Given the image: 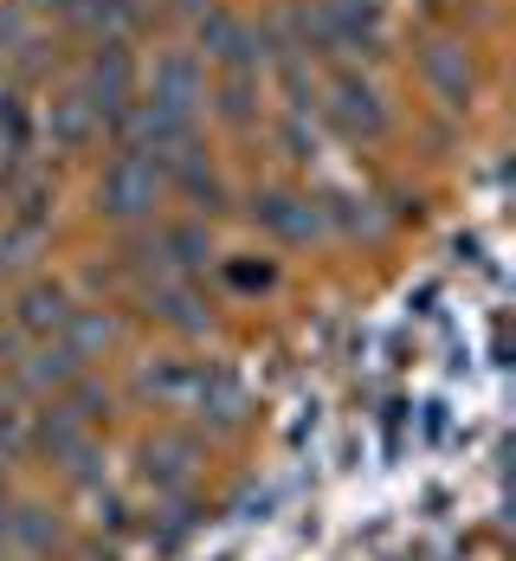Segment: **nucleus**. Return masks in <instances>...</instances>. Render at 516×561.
<instances>
[{
	"label": "nucleus",
	"mask_w": 516,
	"mask_h": 561,
	"mask_svg": "<svg viewBox=\"0 0 516 561\" xmlns=\"http://www.w3.org/2000/svg\"><path fill=\"white\" fill-rule=\"evenodd\" d=\"M0 510H7V497H0Z\"/></svg>",
	"instance_id": "1a4fd4ad"
},
{
	"label": "nucleus",
	"mask_w": 516,
	"mask_h": 561,
	"mask_svg": "<svg viewBox=\"0 0 516 561\" xmlns=\"http://www.w3.org/2000/svg\"><path fill=\"white\" fill-rule=\"evenodd\" d=\"M156 194H162V162L156 156H116L111 169H104V214H116V220H136V214H149L156 207Z\"/></svg>",
	"instance_id": "f257e3e1"
},
{
	"label": "nucleus",
	"mask_w": 516,
	"mask_h": 561,
	"mask_svg": "<svg viewBox=\"0 0 516 561\" xmlns=\"http://www.w3.org/2000/svg\"><path fill=\"white\" fill-rule=\"evenodd\" d=\"M123 98H129V58L116 53V46H104L98 65H91V111L116 116L123 111Z\"/></svg>",
	"instance_id": "7ed1b4c3"
},
{
	"label": "nucleus",
	"mask_w": 516,
	"mask_h": 561,
	"mask_svg": "<svg viewBox=\"0 0 516 561\" xmlns=\"http://www.w3.org/2000/svg\"><path fill=\"white\" fill-rule=\"evenodd\" d=\"M336 116H343L348 129H362V136H381V129H388L381 98H375L368 84H355V78H343V84H336Z\"/></svg>",
	"instance_id": "39448f33"
},
{
	"label": "nucleus",
	"mask_w": 516,
	"mask_h": 561,
	"mask_svg": "<svg viewBox=\"0 0 516 561\" xmlns=\"http://www.w3.org/2000/svg\"><path fill=\"white\" fill-rule=\"evenodd\" d=\"M426 71L439 78L446 98H465V91H471V65H465L459 46H433V53H426Z\"/></svg>",
	"instance_id": "423d86ee"
},
{
	"label": "nucleus",
	"mask_w": 516,
	"mask_h": 561,
	"mask_svg": "<svg viewBox=\"0 0 516 561\" xmlns=\"http://www.w3.org/2000/svg\"><path fill=\"white\" fill-rule=\"evenodd\" d=\"M156 104L174 116H194V104H200V65H194V53H169L156 65Z\"/></svg>",
	"instance_id": "f03ea898"
},
{
	"label": "nucleus",
	"mask_w": 516,
	"mask_h": 561,
	"mask_svg": "<svg viewBox=\"0 0 516 561\" xmlns=\"http://www.w3.org/2000/svg\"><path fill=\"white\" fill-rule=\"evenodd\" d=\"M259 220L272 226L278 239H310V232L323 226V214H317L310 201H290V194H265V201H259Z\"/></svg>",
	"instance_id": "20e7f679"
},
{
	"label": "nucleus",
	"mask_w": 516,
	"mask_h": 561,
	"mask_svg": "<svg viewBox=\"0 0 516 561\" xmlns=\"http://www.w3.org/2000/svg\"><path fill=\"white\" fill-rule=\"evenodd\" d=\"M207 46L227 58V65H245V58H252V39H245V26H239V20H227V13H220V20H207Z\"/></svg>",
	"instance_id": "0eeeda50"
},
{
	"label": "nucleus",
	"mask_w": 516,
	"mask_h": 561,
	"mask_svg": "<svg viewBox=\"0 0 516 561\" xmlns=\"http://www.w3.org/2000/svg\"><path fill=\"white\" fill-rule=\"evenodd\" d=\"M26 323H33V330H58V323H65V297H58V290H33V297H26Z\"/></svg>",
	"instance_id": "6e6552de"
}]
</instances>
